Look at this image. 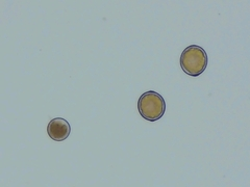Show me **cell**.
<instances>
[{
	"mask_svg": "<svg viewBox=\"0 0 250 187\" xmlns=\"http://www.w3.org/2000/svg\"><path fill=\"white\" fill-rule=\"evenodd\" d=\"M181 68L191 77H198L206 71L208 67V54L200 46L190 45L184 50L181 58Z\"/></svg>",
	"mask_w": 250,
	"mask_h": 187,
	"instance_id": "cell-1",
	"label": "cell"
},
{
	"mask_svg": "<svg viewBox=\"0 0 250 187\" xmlns=\"http://www.w3.org/2000/svg\"><path fill=\"white\" fill-rule=\"evenodd\" d=\"M138 111L146 121H159L166 112L165 99L156 92H146L138 100Z\"/></svg>",
	"mask_w": 250,
	"mask_h": 187,
	"instance_id": "cell-2",
	"label": "cell"
},
{
	"mask_svg": "<svg viewBox=\"0 0 250 187\" xmlns=\"http://www.w3.org/2000/svg\"><path fill=\"white\" fill-rule=\"evenodd\" d=\"M71 127L67 120L62 118L52 119L47 125V133L54 142H62L69 137Z\"/></svg>",
	"mask_w": 250,
	"mask_h": 187,
	"instance_id": "cell-3",
	"label": "cell"
}]
</instances>
